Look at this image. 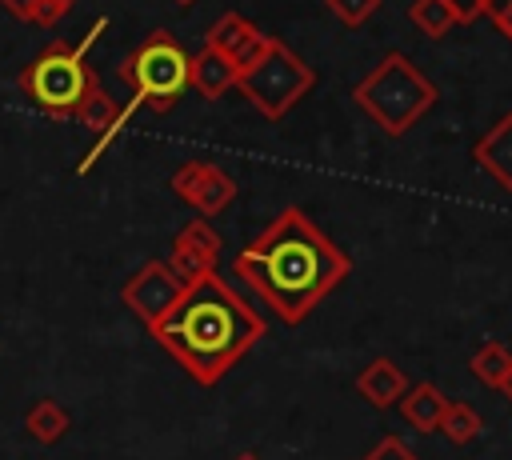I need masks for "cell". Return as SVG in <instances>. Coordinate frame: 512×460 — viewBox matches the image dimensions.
<instances>
[{
  "label": "cell",
  "mask_w": 512,
  "mask_h": 460,
  "mask_svg": "<svg viewBox=\"0 0 512 460\" xmlns=\"http://www.w3.org/2000/svg\"><path fill=\"white\" fill-rule=\"evenodd\" d=\"M268 48H272V36H264V32L256 28V32H252V36H248L232 56H228V60H232V68H236V76H240V72H248V68H252Z\"/></svg>",
  "instance_id": "cell-20"
},
{
  "label": "cell",
  "mask_w": 512,
  "mask_h": 460,
  "mask_svg": "<svg viewBox=\"0 0 512 460\" xmlns=\"http://www.w3.org/2000/svg\"><path fill=\"white\" fill-rule=\"evenodd\" d=\"M468 368H472V376L480 380V384H488V388H504V380L512 376V352L504 348V344H484L472 360H468Z\"/></svg>",
  "instance_id": "cell-17"
},
{
  "label": "cell",
  "mask_w": 512,
  "mask_h": 460,
  "mask_svg": "<svg viewBox=\"0 0 512 460\" xmlns=\"http://www.w3.org/2000/svg\"><path fill=\"white\" fill-rule=\"evenodd\" d=\"M0 8H4L8 16H16V20H24V24H28V16H32V8H36V0H0Z\"/></svg>",
  "instance_id": "cell-24"
},
{
  "label": "cell",
  "mask_w": 512,
  "mask_h": 460,
  "mask_svg": "<svg viewBox=\"0 0 512 460\" xmlns=\"http://www.w3.org/2000/svg\"><path fill=\"white\" fill-rule=\"evenodd\" d=\"M172 192L192 212H200V220H208V216H220L236 200V180L208 160H188L172 172Z\"/></svg>",
  "instance_id": "cell-8"
},
{
  "label": "cell",
  "mask_w": 512,
  "mask_h": 460,
  "mask_svg": "<svg viewBox=\"0 0 512 460\" xmlns=\"http://www.w3.org/2000/svg\"><path fill=\"white\" fill-rule=\"evenodd\" d=\"M444 396L436 384H408V392L396 400L400 408V420L416 432H436L440 428V416H444Z\"/></svg>",
  "instance_id": "cell-13"
},
{
  "label": "cell",
  "mask_w": 512,
  "mask_h": 460,
  "mask_svg": "<svg viewBox=\"0 0 512 460\" xmlns=\"http://www.w3.org/2000/svg\"><path fill=\"white\" fill-rule=\"evenodd\" d=\"M360 460H420L400 436H384V440H376Z\"/></svg>",
  "instance_id": "cell-21"
},
{
  "label": "cell",
  "mask_w": 512,
  "mask_h": 460,
  "mask_svg": "<svg viewBox=\"0 0 512 460\" xmlns=\"http://www.w3.org/2000/svg\"><path fill=\"white\" fill-rule=\"evenodd\" d=\"M436 432L448 436L452 444H468V440H476V436L484 432V420H480V412H476L472 404H464V400H448Z\"/></svg>",
  "instance_id": "cell-16"
},
{
  "label": "cell",
  "mask_w": 512,
  "mask_h": 460,
  "mask_svg": "<svg viewBox=\"0 0 512 460\" xmlns=\"http://www.w3.org/2000/svg\"><path fill=\"white\" fill-rule=\"evenodd\" d=\"M232 272L284 324H304L312 308L348 276V256L300 208H284L236 252Z\"/></svg>",
  "instance_id": "cell-1"
},
{
  "label": "cell",
  "mask_w": 512,
  "mask_h": 460,
  "mask_svg": "<svg viewBox=\"0 0 512 460\" xmlns=\"http://www.w3.org/2000/svg\"><path fill=\"white\" fill-rule=\"evenodd\" d=\"M324 4H328V12H332L340 24L360 28V24L376 12V4H380V0H324Z\"/></svg>",
  "instance_id": "cell-19"
},
{
  "label": "cell",
  "mask_w": 512,
  "mask_h": 460,
  "mask_svg": "<svg viewBox=\"0 0 512 460\" xmlns=\"http://www.w3.org/2000/svg\"><path fill=\"white\" fill-rule=\"evenodd\" d=\"M120 80L132 88L128 104L136 112L144 104L156 112H168L188 88V48L172 32L156 28L120 60Z\"/></svg>",
  "instance_id": "cell-4"
},
{
  "label": "cell",
  "mask_w": 512,
  "mask_h": 460,
  "mask_svg": "<svg viewBox=\"0 0 512 460\" xmlns=\"http://www.w3.org/2000/svg\"><path fill=\"white\" fill-rule=\"evenodd\" d=\"M472 156H476V164H480L500 188L512 192V112H504V116L476 140Z\"/></svg>",
  "instance_id": "cell-10"
},
{
  "label": "cell",
  "mask_w": 512,
  "mask_h": 460,
  "mask_svg": "<svg viewBox=\"0 0 512 460\" xmlns=\"http://www.w3.org/2000/svg\"><path fill=\"white\" fill-rule=\"evenodd\" d=\"M500 392H508V400H512V376L504 380V388H500Z\"/></svg>",
  "instance_id": "cell-26"
},
{
  "label": "cell",
  "mask_w": 512,
  "mask_h": 460,
  "mask_svg": "<svg viewBox=\"0 0 512 460\" xmlns=\"http://www.w3.org/2000/svg\"><path fill=\"white\" fill-rule=\"evenodd\" d=\"M312 68L280 40H272V48L248 68L236 76V88L248 96V104H256V112L264 120H280L288 116V108L312 88Z\"/></svg>",
  "instance_id": "cell-6"
},
{
  "label": "cell",
  "mask_w": 512,
  "mask_h": 460,
  "mask_svg": "<svg viewBox=\"0 0 512 460\" xmlns=\"http://www.w3.org/2000/svg\"><path fill=\"white\" fill-rule=\"evenodd\" d=\"M76 0H36V8H32V16H28V24H36V28H48V24H60L64 16H68V8H72Z\"/></svg>",
  "instance_id": "cell-23"
},
{
  "label": "cell",
  "mask_w": 512,
  "mask_h": 460,
  "mask_svg": "<svg viewBox=\"0 0 512 460\" xmlns=\"http://www.w3.org/2000/svg\"><path fill=\"white\" fill-rule=\"evenodd\" d=\"M68 428H72V416H68V408H64L60 400H52V396L36 400V404L24 412V432H28L36 444H60V440L68 436Z\"/></svg>",
  "instance_id": "cell-14"
},
{
  "label": "cell",
  "mask_w": 512,
  "mask_h": 460,
  "mask_svg": "<svg viewBox=\"0 0 512 460\" xmlns=\"http://www.w3.org/2000/svg\"><path fill=\"white\" fill-rule=\"evenodd\" d=\"M188 88H196L204 100H220L228 88H236V68L224 52L200 48L196 56H188Z\"/></svg>",
  "instance_id": "cell-12"
},
{
  "label": "cell",
  "mask_w": 512,
  "mask_h": 460,
  "mask_svg": "<svg viewBox=\"0 0 512 460\" xmlns=\"http://www.w3.org/2000/svg\"><path fill=\"white\" fill-rule=\"evenodd\" d=\"M476 16L492 20V28L512 40V0H480V12Z\"/></svg>",
  "instance_id": "cell-22"
},
{
  "label": "cell",
  "mask_w": 512,
  "mask_h": 460,
  "mask_svg": "<svg viewBox=\"0 0 512 460\" xmlns=\"http://www.w3.org/2000/svg\"><path fill=\"white\" fill-rule=\"evenodd\" d=\"M456 12H460V24H468V20H476V12H480V0H448Z\"/></svg>",
  "instance_id": "cell-25"
},
{
  "label": "cell",
  "mask_w": 512,
  "mask_h": 460,
  "mask_svg": "<svg viewBox=\"0 0 512 460\" xmlns=\"http://www.w3.org/2000/svg\"><path fill=\"white\" fill-rule=\"evenodd\" d=\"M148 332L196 384L212 388L264 336V316L212 272L188 284L168 316Z\"/></svg>",
  "instance_id": "cell-2"
},
{
  "label": "cell",
  "mask_w": 512,
  "mask_h": 460,
  "mask_svg": "<svg viewBox=\"0 0 512 460\" xmlns=\"http://www.w3.org/2000/svg\"><path fill=\"white\" fill-rule=\"evenodd\" d=\"M172 4H180V8H188V4H196V0H172Z\"/></svg>",
  "instance_id": "cell-27"
},
{
  "label": "cell",
  "mask_w": 512,
  "mask_h": 460,
  "mask_svg": "<svg viewBox=\"0 0 512 460\" xmlns=\"http://www.w3.org/2000/svg\"><path fill=\"white\" fill-rule=\"evenodd\" d=\"M96 84V72L88 68V60L68 44V40H52L40 48V56L32 64L20 68L16 88L44 108L52 120H72L76 104L84 100V92Z\"/></svg>",
  "instance_id": "cell-5"
},
{
  "label": "cell",
  "mask_w": 512,
  "mask_h": 460,
  "mask_svg": "<svg viewBox=\"0 0 512 460\" xmlns=\"http://www.w3.org/2000/svg\"><path fill=\"white\" fill-rule=\"evenodd\" d=\"M180 292H184V284L172 276V268H168L164 260H148V264H140V268L124 280L120 300L132 308L136 320H144V328H152L156 320L168 316V308L180 300Z\"/></svg>",
  "instance_id": "cell-7"
},
{
  "label": "cell",
  "mask_w": 512,
  "mask_h": 460,
  "mask_svg": "<svg viewBox=\"0 0 512 460\" xmlns=\"http://www.w3.org/2000/svg\"><path fill=\"white\" fill-rule=\"evenodd\" d=\"M356 392L372 404V408H396V400L408 392V376L396 360L376 356L360 376H356Z\"/></svg>",
  "instance_id": "cell-11"
},
{
  "label": "cell",
  "mask_w": 512,
  "mask_h": 460,
  "mask_svg": "<svg viewBox=\"0 0 512 460\" xmlns=\"http://www.w3.org/2000/svg\"><path fill=\"white\" fill-rule=\"evenodd\" d=\"M352 96L388 136H404L436 104V84L408 56L392 52L356 84Z\"/></svg>",
  "instance_id": "cell-3"
},
{
  "label": "cell",
  "mask_w": 512,
  "mask_h": 460,
  "mask_svg": "<svg viewBox=\"0 0 512 460\" xmlns=\"http://www.w3.org/2000/svg\"><path fill=\"white\" fill-rule=\"evenodd\" d=\"M408 20H412L424 36L440 40V36H448V28H456V24H460V12H456L448 0H412Z\"/></svg>",
  "instance_id": "cell-15"
},
{
  "label": "cell",
  "mask_w": 512,
  "mask_h": 460,
  "mask_svg": "<svg viewBox=\"0 0 512 460\" xmlns=\"http://www.w3.org/2000/svg\"><path fill=\"white\" fill-rule=\"evenodd\" d=\"M236 460H260V456H252V452H244V456H236Z\"/></svg>",
  "instance_id": "cell-28"
},
{
  "label": "cell",
  "mask_w": 512,
  "mask_h": 460,
  "mask_svg": "<svg viewBox=\"0 0 512 460\" xmlns=\"http://www.w3.org/2000/svg\"><path fill=\"white\" fill-rule=\"evenodd\" d=\"M256 32V24L252 20H244L240 12H224L212 28H208V36H204V48H212V52H224V56H232L248 36Z\"/></svg>",
  "instance_id": "cell-18"
},
{
  "label": "cell",
  "mask_w": 512,
  "mask_h": 460,
  "mask_svg": "<svg viewBox=\"0 0 512 460\" xmlns=\"http://www.w3.org/2000/svg\"><path fill=\"white\" fill-rule=\"evenodd\" d=\"M216 260H220V232H216L208 220L196 216V220H188V224L176 232V240H172L164 264H168L172 276L188 288V284L212 276V272H216Z\"/></svg>",
  "instance_id": "cell-9"
}]
</instances>
